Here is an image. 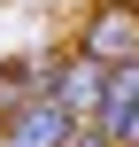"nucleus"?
<instances>
[{
    "label": "nucleus",
    "instance_id": "nucleus-1",
    "mask_svg": "<svg viewBox=\"0 0 139 147\" xmlns=\"http://www.w3.org/2000/svg\"><path fill=\"white\" fill-rule=\"evenodd\" d=\"M101 78H108V62H93L85 47L39 54V93H54L70 116H93V109H101Z\"/></svg>",
    "mask_w": 139,
    "mask_h": 147
},
{
    "label": "nucleus",
    "instance_id": "nucleus-6",
    "mask_svg": "<svg viewBox=\"0 0 139 147\" xmlns=\"http://www.w3.org/2000/svg\"><path fill=\"white\" fill-rule=\"evenodd\" d=\"M62 147H116V140H108V132H101L93 116H85V124H77V132H70V140H62Z\"/></svg>",
    "mask_w": 139,
    "mask_h": 147
},
{
    "label": "nucleus",
    "instance_id": "nucleus-2",
    "mask_svg": "<svg viewBox=\"0 0 139 147\" xmlns=\"http://www.w3.org/2000/svg\"><path fill=\"white\" fill-rule=\"evenodd\" d=\"M77 47L93 62H132L139 54V0H93L77 16Z\"/></svg>",
    "mask_w": 139,
    "mask_h": 147
},
{
    "label": "nucleus",
    "instance_id": "nucleus-3",
    "mask_svg": "<svg viewBox=\"0 0 139 147\" xmlns=\"http://www.w3.org/2000/svg\"><path fill=\"white\" fill-rule=\"evenodd\" d=\"M77 124H85V116H70L54 93H31V101H15V109L0 116V147H62Z\"/></svg>",
    "mask_w": 139,
    "mask_h": 147
},
{
    "label": "nucleus",
    "instance_id": "nucleus-5",
    "mask_svg": "<svg viewBox=\"0 0 139 147\" xmlns=\"http://www.w3.org/2000/svg\"><path fill=\"white\" fill-rule=\"evenodd\" d=\"M39 93V54H15V62H0V116L15 109V101H31Z\"/></svg>",
    "mask_w": 139,
    "mask_h": 147
},
{
    "label": "nucleus",
    "instance_id": "nucleus-4",
    "mask_svg": "<svg viewBox=\"0 0 139 147\" xmlns=\"http://www.w3.org/2000/svg\"><path fill=\"white\" fill-rule=\"evenodd\" d=\"M93 124H101V132H108L116 147H139V54H132V62H108Z\"/></svg>",
    "mask_w": 139,
    "mask_h": 147
}]
</instances>
